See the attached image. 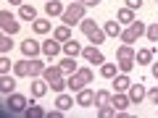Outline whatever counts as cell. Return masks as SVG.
Here are the masks:
<instances>
[{"instance_id": "6da1fadb", "label": "cell", "mask_w": 158, "mask_h": 118, "mask_svg": "<svg viewBox=\"0 0 158 118\" xmlns=\"http://www.w3.org/2000/svg\"><path fill=\"white\" fill-rule=\"evenodd\" d=\"M85 11H87L85 3H82V0H74L71 6L63 11V16H61V18H63V24H66V26H74V24H79L82 18H85Z\"/></svg>"}, {"instance_id": "7a4b0ae2", "label": "cell", "mask_w": 158, "mask_h": 118, "mask_svg": "<svg viewBox=\"0 0 158 118\" xmlns=\"http://www.w3.org/2000/svg\"><path fill=\"white\" fill-rule=\"evenodd\" d=\"M79 26H82V32L87 34V39H90L92 45H100V42H106V32H103V29L98 26L92 18H82V21H79Z\"/></svg>"}, {"instance_id": "3957f363", "label": "cell", "mask_w": 158, "mask_h": 118, "mask_svg": "<svg viewBox=\"0 0 158 118\" xmlns=\"http://www.w3.org/2000/svg\"><path fill=\"white\" fill-rule=\"evenodd\" d=\"M145 29H148V26H145L142 21H135L129 29H124V32H121V42H124V45H132L135 39H140L142 34H145Z\"/></svg>"}, {"instance_id": "277c9868", "label": "cell", "mask_w": 158, "mask_h": 118, "mask_svg": "<svg viewBox=\"0 0 158 118\" xmlns=\"http://www.w3.org/2000/svg\"><path fill=\"white\" fill-rule=\"evenodd\" d=\"M27 105H29V100L24 95H19V92H13V95L6 97V108L11 113H24V110H27Z\"/></svg>"}, {"instance_id": "5b68a950", "label": "cell", "mask_w": 158, "mask_h": 118, "mask_svg": "<svg viewBox=\"0 0 158 118\" xmlns=\"http://www.w3.org/2000/svg\"><path fill=\"white\" fill-rule=\"evenodd\" d=\"M82 58H85L87 63H95V66H103V63H106V58H103V53H100V47H98V45L85 47V50H82Z\"/></svg>"}, {"instance_id": "8992f818", "label": "cell", "mask_w": 158, "mask_h": 118, "mask_svg": "<svg viewBox=\"0 0 158 118\" xmlns=\"http://www.w3.org/2000/svg\"><path fill=\"white\" fill-rule=\"evenodd\" d=\"M0 26H3V32H6V34H16V32H19V21H16L8 11L0 13Z\"/></svg>"}, {"instance_id": "52a82bcc", "label": "cell", "mask_w": 158, "mask_h": 118, "mask_svg": "<svg viewBox=\"0 0 158 118\" xmlns=\"http://www.w3.org/2000/svg\"><path fill=\"white\" fill-rule=\"evenodd\" d=\"M21 53H24L27 58H37L40 53H42V45H40L37 39L29 37V39H24V42H21Z\"/></svg>"}, {"instance_id": "ba28073f", "label": "cell", "mask_w": 158, "mask_h": 118, "mask_svg": "<svg viewBox=\"0 0 158 118\" xmlns=\"http://www.w3.org/2000/svg\"><path fill=\"white\" fill-rule=\"evenodd\" d=\"M127 95H129V102H132V105H140V102L148 97V89H145L142 84H132L129 89H127Z\"/></svg>"}, {"instance_id": "9c48e42d", "label": "cell", "mask_w": 158, "mask_h": 118, "mask_svg": "<svg viewBox=\"0 0 158 118\" xmlns=\"http://www.w3.org/2000/svg\"><path fill=\"white\" fill-rule=\"evenodd\" d=\"M61 50H63V42H58L56 37H53V39H48V42H42V53H45V55L50 58V61H53V58H56Z\"/></svg>"}, {"instance_id": "30bf717a", "label": "cell", "mask_w": 158, "mask_h": 118, "mask_svg": "<svg viewBox=\"0 0 158 118\" xmlns=\"http://www.w3.org/2000/svg\"><path fill=\"white\" fill-rule=\"evenodd\" d=\"M42 79H45L48 84H56V81H61V79H63V68L58 66V63H56V66H48L45 73H42Z\"/></svg>"}, {"instance_id": "8fae6325", "label": "cell", "mask_w": 158, "mask_h": 118, "mask_svg": "<svg viewBox=\"0 0 158 118\" xmlns=\"http://www.w3.org/2000/svg\"><path fill=\"white\" fill-rule=\"evenodd\" d=\"M48 87H50V84H48V81H45V79H32V97H34V100H40V97H45L48 95Z\"/></svg>"}, {"instance_id": "7c38bea8", "label": "cell", "mask_w": 158, "mask_h": 118, "mask_svg": "<svg viewBox=\"0 0 158 118\" xmlns=\"http://www.w3.org/2000/svg\"><path fill=\"white\" fill-rule=\"evenodd\" d=\"M129 87H132V79H129V73H121V71H118L116 76H113V89H116V92H127Z\"/></svg>"}, {"instance_id": "4fadbf2b", "label": "cell", "mask_w": 158, "mask_h": 118, "mask_svg": "<svg viewBox=\"0 0 158 118\" xmlns=\"http://www.w3.org/2000/svg\"><path fill=\"white\" fill-rule=\"evenodd\" d=\"M77 105H82V108L95 105V92H90L87 87H85V89H79V92H77Z\"/></svg>"}, {"instance_id": "5bb4252c", "label": "cell", "mask_w": 158, "mask_h": 118, "mask_svg": "<svg viewBox=\"0 0 158 118\" xmlns=\"http://www.w3.org/2000/svg\"><path fill=\"white\" fill-rule=\"evenodd\" d=\"M111 105L116 108V113H118V110H127V108L132 105V102H129V95H124V92H116V95H111Z\"/></svg>"}, {"instance_id": "9a60e30c", "label": "cell", "mask_w": 158, "mask_h": 118, "mask_svg": "<svg viewBox=\"0 0 158 118\" xmlns=\"http://www.w3.org/2000/svg\"><path fill=\"white\" fill-rule=\"evenodd\" d=\"M13 89H16V79L8 76V73H3V76H0V92L8 97V95H13Z\"/></svg>"}, {"instance_id": "2e32d148", "label": "cell", "mask_w": 158, "mask_h": 118, "mask_svg": "<svg viewBox=\"0 0 158 118\" xmlns=\"http://www.w3.org/2000/svg\"><path fill=\"white\" fill-rule=\"evenodd\" d=\"M82 50H85V47L79 45L77 39H69V42H63V53H66L69 58H77V55H82Z\"/></svg>"}, {"instance_id": "e0dca14e", "label": "cell", "mask_w": 158, "mask_h": 118, "mask_svg": "<svg viewBox=\"0 0 158 118\" xmlns=\"http://www.w3.org/2000/svg\"><path fill=\"white\" fill-rule=\"evenodd\" d=\"M66 8L61 6V0H45V13L48 16H63Z\"/></svg>"}, {"instance_id": "ac0fdd59", "label": "cell", "mask_w": 158, "mask_h": 118, "mask_svg": "<svg viewBox=\"0 0 158 118\" xmlns=\"http://www.w3.org/2000/svg\"><path fill=\"white\" fill-rule=\"evenodd\" d=\"M116 21H118V24H127V26H132V24L137 21V18H135V11H132V8H121V11L116 13Z\"/></svg>"}, {"instance_id": "d6986e66", "label": "cell", "mask_w": 158, "mask_h": 118, "mask_svg": "<svg viewBox=\"0 0 158 118\" xmlns=\"http://www.w3.org/2000/svg\"><path fill=\"white\" fill-rule=\"evenodd\" d=\"M45 63L42 61H37V58H32V61H29V76L32 79H37V76H42V73H45Z\"/></svg>"}, {"instance_id": "ffe728a7", "label": "cell", "mask_w": 158, "mask_h": 118, "mask_svg": "<svg viewBox=\"0 0 158 118\" xmlns=\"http://www.w3.org/2000/svg\"><path fill=\"white\" fill-rule=\"evenodd\" d=\"M53 37H56L58 42H69V39H71V26H66V24L56 26V29H53Z\"/></svg>"}, {"instance_id": "44dd1931", "label": "cell", "mask_w": 158, "mask_h": 118, "mask_svg": "<svg viewBox=\"0 0 158 118\" xmlns=\"http://www.w3.org/2000/svg\"><path fill=\"white\" fill-rule=\"evenodd\" d=\"M153 55H156V50H150V47H142V50H137L135 61H137V66H145V63L153 61Z\"/></svg>"}, {"instance_id": "7402d4cb", "label": "cell", "mask_w": 158, "mask_h": 118, "mask_svg": "<svg viewBox=\"0 0 158 118\" xmlns=\"http://www.w3.org/2000/svg\"><path fill=\"white\" fill-rule=\"evenodd\" d=\"M19 16L24 18V21H37V11H34V6H19Z\"/></svg>"}, {"instance_id": "603a6c76", "label": "cell", "mask_w": 158, "mask_h": 118, "mask_svg": "<svg viewBox=\"0 0 158 118\" xmlns=\"http://www.w3.org/2000/svg\"><path fill=\"white\" fill-rule=\"evenodd\" d=\"M103 32H106V37H121V24L118 21H106V26H103Z\"/></svg>"}, {"instance_id": "cb8c5ba5", "label": "cell", "mask_w": 158, "mask_h": 118, "mask_svg": "<svg viewBox=\"0 0 158 118\" xmlns=\"http://www.w3.org/2000/svg\"><path fill=\"white\" fill-rule=\"evenodd\" d=\"M32 29H34V34H48L53 29V24L48 18H37V21H32Z\"/></svg>"}, {"instance_id": "d4e9b609", "label": "cell", "mask_w": 158, "mask_h": 118, "mask_svg": "<svg viewBox=\"0 0 158 118\" xmlns=\"http://www.w3.org/2000/svg\"><path fill=\"white\" fill-rule=\"evenodd\" d=\"M66 84H69V89H71V92H79V89H85V81H82V76H79V73H69Z\"/></svg>"}, {"instance_id": "484cf974", "label": "cell", "mask_w": 158, "mask_h": 118, "mask_svg": "<svg viewBox=\"0 0 158 118\" xmlns=\"http://www.w3.org/2000/svg\"><path fill=\"white\" fill-rule=\"evenodd\" d=\"M135 55H137V53L132 50V45H121V47L116 50V58H118V61H135Z\"/></svg>"}, {"instance_id": "4316f807", "label": "cell", "mask_w": 158, "mask_h": 118, "mask_svg": "<svg viewBox=\"0 0 158 118\" xmlns=\"http://www.w3.org/2000/svg\"><path fill=\"white\" fill-rule=\"evenodd\" d=\"M118 73V63H103L100 66V76L103 79H113Z\"/></svg>"}, {"instance_id": "83f0119b", "label": "cell", "mask_w": 158, "mask_h": 118, "mask_svg": "<svg viewBox=\"0 0 158 118\" xmlns=\"http://www.w3.org/2000/svg\"><path fill=\"white\" fill-rule=\"evenodd\" d=\"M71 105H74V97H71V95H63V92H61V95H58V100H56V108H61V110L66 113Z\"/></svg>"}, {"instance_id": "f1b7e54d", "label": "cell", "mask_w": 158, "mask_h": 118, "mask_svg": "<svg viewBox=\"0 0 158 118\" xmlns=\"http://www.w3.org/2000/svg\"><path fill=\"white\" fill-rule=\"evenodd\" d=\"M95 105L100 108V105H111V92L108 89H98L95 92Z\"/></svg>"}, {"instance_id": "f546056e", "label": "cell", "mask_w": 158, "mask_h": 118, "mask_svg": "<svg viewBox=\"0 0 158 118\" xmlns=\"http://www.w3.org/2000/svg\"><path fill=\"white\" fill-rule=\"evenodd\" d=\"M13 73H16V76H29V58H27V61L13 63Z\"/></svg>"}, {"instance_id": "4dcf8cb0", "label": "cell", "mask_w": 158, "mask_h": 118, "mask_svg": "<svg viewBox=\"0 0 158 118\" xmlns=\"http://www.w3.org/2000/svg\"><path fill=\"white\" fill-rule=\"evenodd\" d=\"M24 116H27V118H42V116H45V110H42L40 105H34V102H32V105H27Z\"/></svg>"}, {"instance_id": "1f68e13d", "label": "cell", "mask_w": 158, "mask_h": 118, "mask_svg": "<svg viewBox=\"0 0 158 118\" xmlns=\"http://www.w3.org/2000/svg\"><path fill=\"white\" fill-rule=\"evenodd\" d=\"M58 66L63 68V73H77V63H74V58H69V55L63 58V61L58 63Z\"/></svg>"}, {"instance_id": "d6a6232c", "label": "cell", "mask_w": 158, "mask_h": 118, "mask_svg": "<svg viewBox=\"0 0 158 118\" xmlns=\"http://www.w3.org/2000/svg\"><path fill=\"white\" fill-rule=\"evenodd\" d=\"M11 47H13L11 34H3V37H0V53H3V55H8V50H11Z\"/></svg>"}, {"instance_id": "836d02e7", "label": "cell", "mask_w": 158, "mask_h": 118, "mask_svg": "<svg viewBox=\"0 0 158 118\" xmlns=\"http://www.w3.org/2000/svg\"><path fill=\"white\" fill-rule=\"evenodd\" d=\"M98 116H100V118H113V116H116V108H113V105H100V108H98Z\"/></svg>"}, {"instance_id": "e575fe53", "label": "cell", "mask_w": 158, "mask_h": 118, "mask_svg": "<svg viewBox=\"0 0 158 118\" xmlns=\"http://www.w3.org/2000/svg\"><path fill=\"white\" fill-rule=\"evenodd\" d=\"M77 73L82 76V81H85V84H92V79H95V73H92L90 68H77Z\"/></svg>"}, {"instance_id": "d590c367", "label": "cell", "mask_w": 158, "mask_h": 118, "mask_svg": "<svg viewBox=\"0 0 158 118\" xmlns=\"http://www.w3.org/2000/svg\"><path fill=\"white\" fill-rule=\"evenodd\" d=\"M145 34H148L150 42H158V24H150V26L145 29Z\"/></svg>"}, {"instance_id": "8d00e7d4", "label": "cell", "mask_w": 158, "mask_h": 118, "mask_svg": "<svg viewBox=\"0 0 158 118\" xmlns=\"http://www.w3.org/2000/svg\"><path fill=\"white\" fill-rule=\"evenodd\" d=\"M135 63L137 61H118V71H121V73H129L132 68H135Z\"/></svg>"}, {"instance_id": "74e56055", "label": "cell", "mask_w": 158, "mask_h": 118, "mask_svg": "<svg viewBox=\"0 0 158 118\" xmlns=\"http://www.w3.org/2000/svg\"><path fill=\"white\" fill-rule=\"evenodd\" d=\"M11 68H13L11 58H8V55H3V58H0V71H3V73H8V71H11Z\"/></svg>"}, {"instance_id": "f35d334b", "label": "cell", "mask_w": 158, "mask_h": 118, "mask_svg": "<svg viewBox=\"0 0 158 118\" xmlns=\"http://www.w3.org/2000/svg\"><path fill=\"white\" fill-rule=\"evenodd\" d=\"M66 87H69V84H66V79H61V81H56V84H50V89H53V92H58V95H61V92L66 89Z\"/></svg>"}, {"instance_id": "ab89813d", "label": "cell", "mask_w": 158, "mask_h": 118, "mask_svg": "<svg viewBox=\"0 0 158 118\" xmlns=\"http://www.w3.org/2000/svg\"><path fill=\"white\" fill-rule=\"evenodd\" d=\"M148 100H150L153 105H158V87H153V89H148Z\"/></svg>"}, {"instance_id": "60d3db41", "label": "cell", "mask_w": 158, "mask_h": 118, "mask_svg": "<svg viewBox=\"0 0 158 118\" xmlns=\"http://www.w3.org/2000/svg\"><path fill=\"white\" fill-rule=\"evenodd\" d=\"M127 8H132V11L135 8H142V0H127Z\"/></svg>"}, {"instance_id": "b9f144b4", "label": "cell", "mask_w": 158, "mask_h": 118, "mask_svg": "<svg viewBox=\"0 0 158 118\" xmlns=\"http://www.w3.org/2000/svg\"><path fill=\"white\" fill-rule=\"evenodd\" d=\"M82 3H85V6H87V8H95V6H100L103 0H82Z\"/></svg>"}, {"instance_id": "7bdbcfd3", "label": "cell", "mask_w": 158, "mask_h": 118, "mask_svg": "<svg viewBox=\"0 0 158 118\" xmlns=\"http://www.w3.org/2000/svg\"><path fill=\"white\" fill-rule=\"evenodd\" d=\"M11 6H24V0H8Z\"/></svg>"}, {"instance_id": "ee69618b", "label": "cell", "mask_w": 158, "mask_h": 118, "mask_svg": "<svg viewBox=\"0 0 158 118\" xmlns=\"http://www.w3.org/2000/svg\"><path fill=\"white\" fill-rule=\"evenodd\" d=\"M153 76L158 79V63H153Z\"/></svg>"}]
</instances>
